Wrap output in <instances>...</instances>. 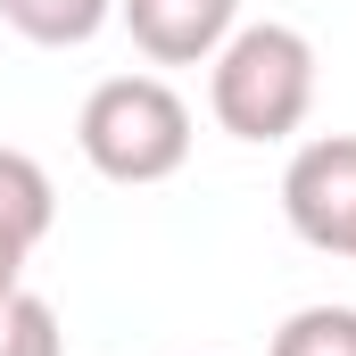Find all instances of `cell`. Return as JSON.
<instances>
[{"mask_svg": "<svg viewBox=\"0 0 356 356\" xmlns=\"http://www.w3.org/2000/svg\"><path fill=\"white\" fill-rule=\"evenodd\" d=\"M207 108L232 141H290L315 116V42L298 25H232V42L207 58Z\"/></svg>", "mask_w": 356, "mask_h": 356, "instance_id": "cell-1", "label": "cell"}, {"mask_svg": "<svg viewBox=\"0 0 356 356\" xmlns=\"http://www.w3.org/2000/svg\"><path fill=\"white\" fill-rule=\"evenodd\" d=\"M75 149L99 182L149 191L191 166V108L166 75H108L91 83L83 116H75Z\"/></svg>", "mask_w": 356, "mask_h": 356, "instance_id": "cell-2", "label": "cell"}, {"mask_svg": "<svg viewBox=\"0 0 356 356\" xmlns=\"http://www.w3.org/2000/svg\"><path fill=\"white\" fill-rule=\"evenodd\" d=\"M282 216L307 249L356 266V133H315L282 166Z\"/></svg>", "mask_w": 356, "mask_h": 356, "instance_id": "cell-3", "label": "cell"}, {"mask_svg": "<svg viewBox=\"0 0 356 356\" xmlns=\"http://www.w3.org/2000/svg\"><path fill=\"white\" fill-rule=\"evenodd\" d=\"M116 17L149 67H207L232 42L241 0H116Z\"/></svg>", "mask_w": 356, "mask_h": 356, "instance_id": "cell-4", "label": "cell"}, {"mask_svg": "<svg viewBox=\"0 0 356 356\" xmlns=\"http://www.w3.org/2000/svg\"><path fill=\"white\" fill-rule=\"evenodd\" d=\"M50 224H58L50 175H42L25 149H0V298L25 290V266H33V249L50 241Z\"/></svg>", "mask_w": 356, "mask_h": 356, "instance_id": "cell-5", "label": "cell"}, {"mask_svg": "<svg viewBox=\"0 0 356 356\" xmlns=\"http://www.w3.org/2000/svg\"><path fill=\"white\" fill-rule=\"evenodd\" d=\"M116 17V0H0V25L25 33L33 50H83Z\"/></svg>", "mask_w": 356, "mask_h": 356, "instance_id": "cell-6", "label": "cell"}, {"mask_svg": "<svg viewBox=\"0 0 356 356\" xmlns=\"http://www.w3.org/2000/svg\"><path fill=\"white\" fill-rule=\"evenodd\" d=\"M0 356H67L58 307H50L42 290H8V298H0Z\"/></svg>", "mask_w": 356, "mask_h": 356, "instance_id": "cell-7", "label": "cell"}, {"mask_svg": "<svg viewBox=\"0 0 356 356\" xmlns=\"http://www.w3.org/2000/svg\"><path fill=\"white\" fill-rule=\"evenodd\" d=\"M266 356H356V307H298Z\"/></svg>", "mask_w": 356, "mask_h": 356, "instance_id": "cell-8", "label": "cell"}]
</instances>
